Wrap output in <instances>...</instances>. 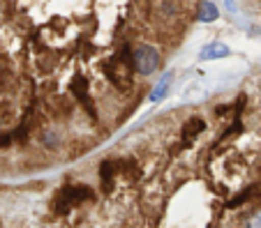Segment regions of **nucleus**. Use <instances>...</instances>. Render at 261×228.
I'll return each mask as SVG.
<instances>
[{"label":"nucleus","mask_w":261,"mask_h":228,"mask_svg":"<svg viewBox=\"0 0 261 228\" xmlns=\"http://www.w3.org/2000/svg\"><path fill=\"white\" fill-rule=\"evenodd\" d=\"M238 132H243V120H241V115H236V120L229 124V129L220 136V143H222V141H227V139H231V136H236Z\"/></svg>","instance_id":"1a4fd4ad"},{"label":"nucleus","mask_w":261,"mask_h":228,"mask_svg":"<svg viewBox=\"0 0 261 228\" xmlns=\"http://www.w3.org/2000/svg\"><path fill=\"white\" fill-rule=\"evenodd\" d=\"M72 94L76 97V102H79V104L86 109V113L93 115V118H97L95 104L90 102V97H88V79H86L84 74H76L72 79Z\"/></svg>","instance_id":"20e7f679"},{"label":"nucleus","mask_w":261,"mask_h":228,"mask_svg":"<svg viewBox=\"0 0 261 228\" xmlns=\"http://www.w3.org/2000/svg\"><path fill=\"white\" fill-rule=\"evenodd\" d=\"M215 16H217L215 5H213V3H203V7H201V21H215Z\"/></svg>","instance_id":"9b49d317"},{"label":"nucleus","mask_w":261,"mask_h":228,"mask_svg":"<svg viewBox=\"0 0 261 228\" xmlns=\"http://www.w3.org/2000/svg\"><path fill=\"white\" fill-rule=\"evenodd\" d=\"M169 81H171V74H167L162 81H160V83H158V88H155V92L150 94V100H153V102H158L160 97H162V94L167 92V88H169Z\"/></svg>","instance_id":"9d476101"},{"label":"nucleus","mask_w":261,"mask_h":228,"mask_svg":"<svg viewBox=\"0 0 261 228\" xmlns=\"http://www.w3.org/2000/svg\"><path fill=\"white\" fill-rule=\"evenodd\" d=\"M203 129H206L203 118H190L188 122H185V127H182V145H185V148H190V145L194 143V139L201 134Z\"/></svg>","instance_id":"39448f33"},{"label":"nucleus","mask_w":261,"mask_h":228,"mask_svg":"<svg viewBox=\"0 0 261 228\" xmlns=\"http://www.w3.org/2000/svg\"><path fill=\"white\" fill-rule=\"evenodd\" d=\"M160 67V53L153 49V46L148 44H141L134 49V70L139 72V74H153V72H158Z\"/></svg>","instance_id":"7ed1b4c3"},{"label":"nucleus","mask_w":261,"mask_h":228,"mask_svg":"<svg viewBox=\"0 0 261 228\" xmlns=\"http://www.w3.org/2000/svg\"><path fill=\"white\" fill-rule=\"evenodd\" d=\"M215 113L220 115V118H222V115H229V106H217V111H215Z\"/></svg>","instance_id":"ddd939ff"},{"label":"nucleus","mask_w":261,"mask_h":228,"mask_svg":"<svg viewBox=\"0 0 261 228\" xmlns=\"http://www.w3.org/2000/svg\"><path fill=\"white\" fill-rule=\"evenodd\" d=\"M118 171H120V164L118 161H111V159H107V161L99 166V178H102L104 191H111V187H114V178H116Z\"/></svg>","instance_id":"423d86ee"},{"label":"nucleus","mask_w":261,"mask_h":228,"mask_svg":"<svg viewBox=\"0 0 261 228\" xmlns=\"http://www.w3.org/2000/svg\"><path fill=\"white\" fill-rule=\"evenodd\" d=\"M259 196H261V187H259V184H252V187H247L243 193H238V196H233V199L227 203V208H238V205L247 203V201H252V199H256V201H259Z\"/></svg>","instance_id":"0eeeda50"},{"label":"nucleus","mask_w":261,"mask_h":228,"mask_svg":"<svg viewBox=\"0 0 261 228\" xmlns=\"http://www.w3.org/2000/svg\"><path fill=\"white\" fill-rule=\"evenodd\" d=\"M259 187H261V184H259Z\"/></svg>","instance_id":"4468645a"},{"label":"nucleus","mask_w":261,"mask_h":228,"mask_svg":"<svg viewBox=\"0 0 261 228\" xmlns=\"http://www.w3.org/2000/svg\"><path fill=\"white\" fill-rule=\"evenodd\" d=\"M104 72L116 90H120V92L132 90V72H137L134 70V51L129 46H123L120 53H116L104 64Z\"/></svg>","instance_id":"f257e3e1"},{"label":"nucleus","mask_w":261,"mask_h":228,"mask_svg":"<svg viewBox=\"0 0 261 228\" xmlns=\"http://www.w3.org/2000/svg\"><path fill=\"white\" fill-rule=\"evenodd\" d=\"M229 49L224 44H211L201 51V58L203 60H215V58H222V55H227Z\"/></svg>","instance_id":"6e6552de"},{"label":"nucleus","mask_w":261,"mask_h":228,"mask_svg":"<svg viewBox=\"0 0 261 228\" xmlns=\"http://www.w3.org/2000/svg\"><path fill=\"white\" fill-rule=\"evenodd\" d=\"M14 139H16L14 134H0V148H7V145H10Z\"/></svg>","instance_id":"f8f14e48"},{"label":"nucleus","mask_w":261,"mask_h":228,"mask_svg":"<svg viewBox=\"0 0 261 228\" xmlns=\"http://www.w3.org/2000/svg\"><path fill=\"white\" fill-rule=\"evenodd\" d=\"M90 199H95V191L90 187H86V184H67V187H63L58 193H56L54 210L58 214H67L74 205H79V203L90 201Z\"/></svg>","instance_id":"f03ea898"}]
</instances>
